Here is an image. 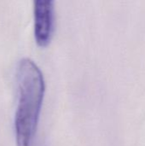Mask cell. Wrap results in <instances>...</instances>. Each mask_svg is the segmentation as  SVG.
Here are the masks:
<instances>
[{
    "instance_id": "7a4b0ae2",
    "label": "cell",
    "mask_w": 145,
    "mask_h": 146,
    "mask_svg": "<svg viewBox=\"0 0 145 146\" xmlns=\"http://www.w3.org/2000/svg\"><path fill=\"white\" fill-rule=\"evenodd\" d=\"M34 37L37 43L46 45L52 36L54 28V1L34 0Z\"/></svg>"
},
{
    "instance_id": "6da1fadb",
    "label": "cell",
    "mask_w": 145,
    "mask_h": 146,
    "mask_svg": "<svg viewBox=\"0 0 145 146\" xmlns=\"http://www.w3.org/2000/svg\"><path fill=\"white\" fill-rule=\"evenodd\" d=\"M18 104L15 115L17 146H31L38 125L45 85L42 71L29 57L20 59L17 66Z\"/></svg>"
}]
</instances>
